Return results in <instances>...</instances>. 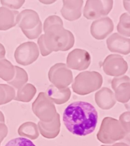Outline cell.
<instances>
[{"label":"cell","mask_w":130,"mask_h":146,"mask_svg":"<svg viewBox=\"0 0 130 146\" xmlns=\"http://www.w3.org/2000/svg\"><path fill=\"white\" fill-rule=\"evenodd\" d=\"M39 49L33 42H26L16 48L14 57L16 62L23 66H28L35 62L39 57Z\"/></svg>","instance_id":"obj_5"},{"label":"cell","mask_w":130,"mask_h":146,"mask_svg":"<svg viewBox=\"0 0 130 146\" xmlns=\"http://www.w3.org/2000/svg\"><path fill=\"white\" fill-rule=\"evenodd\" d=\"M123 4L124 8L130 14V1H124Z\"/></svg>","instance_id":"obj_26"},{"label":"cell","mask_w":130,"mask_h":146,"mask_svg":"<svg viewBox=\"0 0 130 146\" xmlns=\"http://www.w3.org/2000/svg\"><path fill=\"white\" fill-rule=\"evenodd\" d=\"M102 66L106 75L115 77L123 75L128 69L126 60L121 55L117 54H110L106 57Z\"/></svg>","instance_id":"obj_7"},{"label":"cell","mask_w":130,"mask_h":146,"mask_svg":"<svg viewBox=\"0 0 130 146\" xmlns=\"http://www.w3.org/2000/svg\"><path fill=\"white\" fill-rule=\"evenodd\" d=\"M41 23L38 14L32 9H25L19 13L17 24L22 31L32 30Z\"/></svg>","instance_id":"obj_11"},{"label":"cell","mask_w":130,"mask_h":146,"mask_svg":"<svg viewBox=\"0 0 130 146\" xmlns=\"http://www.w3.org/2000/svg\"><path fill=\"white\" fill-rule=\"evenodd\" d=\"M108 49L112 52L127 55L130 53V39L118 33H114L107 39Z\"/></svg>","instance_id":"obj_10"},{"label":"cell","mask_w":130,"mask_h":146,"mask_svg":"<svg viewBox=\"0 0 130 146\" xmlns=\"http://www.w3.org/2000/svg\"><path fill=\"white\" fill-rule=\"evenodd\" d=\"M98 115L91 104L78 101L71 103L64 110L63 120L69 131L78 136H86L94 131Z\"/></svg>","instance_id":"obj_1"},{"label":"cell","mask_w":130,"mask_h":146,"mask_svg":"<svg viewBox=\"0 0 130 146\" xmlns=\"http://www.w3.org/2000/svg\"><path fill=\"white\" fill-rule=\"evenodd\" d=\"M38 44L39 49L40 51L41 55L43 56H47L52 53L50 50H48L45 44L44 43V35H42L39 36V39L38 40Z\"/></svg>","instance_id":"obj_23"},{"label":"cell","mask_w":130,"mask_h":146,"mask_svg":"<svg viewBox=\"0 0 130 146\" xmlns=\"http://www.w3.org/2000/svg\"><path fill=\"white\" fill-rule=\"evenodd\" d=\"M40 2L44 4L49 5L55 2V1H40Z\"/></svg>","instance_id":"obj_27"},{"label":"cell","mask_w":130,"mask_h":146,"mask_svg":"<svg viewBox=\"0 0 130 146\" xmlns=\"http://www.w3.org/2000/svg\"><path fill=\"white\" fill-rule=\"evenodd\" d=\"M25 3V1H1V3L3 7L11 10L19 9Z\"/></svg>","instance_id":"obj_22"},{"label":"cell","mask_w":130,"mask_h":146,"mask_svg":"<svg viewBox=\"0 0 130 146\" xmlns=\"http://www.w3.org/2000/svg\"><path fill=\"white\" fill-rule=\"evenodd\" d=\"M6 54V50L4 46L2 44L0 43V60L4 59L5 56Z\"/></svg>","instance_id":"obj_25"},{"label":"cell","mask_w":130,"mask_h":146,"mask_svg":"<svg viewBox=\"0 0 130 146\" xmlns=\"http://www.w3.org/2000/svg\"><path fill=\"white\" fill-rule=\"evenodd\" d=\"M36 88L33 85L27 84L20 88L18 90V95L21 100H27L34 95Z\"/></svg>","instance_id":"obj_17"},{"label":"cell","mask_w":130,"mask_h":146,"mask_svg":"<svg viewBox=\"0 0 130 146\" xmlns=\"http://www.w3.org/2000/svg\"><path fill=\"white\" fill-rule=\"evenodd\" d=\"M114 24L108 17H102L94 21L91 26V33L94 38L103 40L113 31Z\"/></svg>","instance_id":"obj_9"},{"label":"cell","mask_w":130,"mask_h":146,"mask_svg":"<svg viewBox=\"0 0 130 146\" xmlns=\"http://www.w3.org/2000/svg\"><path fill=\"white\" fill-rule=\"evenodd\" d=\"M50 82L58 88H65L73 82V74L66 64L58 63L51 67L48 72Z\"/></svg>","instance_id":"obj_4"},{"label":"cell","mask_w":130,"mask_h":146,"mask_svg":"<svg viewBox=\"0 0 130 146\" xmlns=\"http://www.w3.org/2000/svg\"><path fill=\"white\" fill-rule=\"evenodd\" d=\"M15 75L13 78L8 83L16 88H20L27 82L28 75L23 68L16 66H15Z\"/></svg>","instance_id":"obj_15"},{"label":"cell","mask_w":130,"mask_h":146,"mask_svg":"<svg viewBox=\"0 0 130 146\" xmlns=\"http://www.w3.org/2000/svg\"><path fill=\"white\" fill-rule=\"evenodd\" d=\"M14 94V90L7 84H0V100H7Z\"/></svg>","instance_id":"obj_19"},{"label":"cell","mask_w":130,"mask_h":146,"mask_svg":"<svg viewBox=\"0 0 130 146\" xmlns=\"http://www.w3.org/2000/svg\"><path fill=\"white\" fill-rule=\"evenodd\" d=\"M74 91L79 94H87L98 89L102 84L103 77L95 71H85L79 74L73 81Z\"/></svg>","instance_id":"obj_3"},{"label":"cell","mask_w":130,"mask_h":146,"mask_svg":"<svg viewBox=\"0 0 130 146\" xmlns=\"http://www.w3.org/2000/svg\"><path fill=\"white\" fill-rule=\"evenodd\" d=\"M23 33L28 39L33 40L37 38L40 36L42 31V24L40 23L36 27L31 30L22 31Z\"/></svg>","instance_id":"obj_20"},{"label":"cell","mask_w":130,"mask_h":146,"mask_svg":"<svg viewBox=\"0 0 130 146\" xmlns=\"http://www.w3.org/2000/svg\"><path fill=\"white\" fill-rule=\"evenodd\" d=\"M55 25H63L62 19L57 15H51L46 18L44 23L43 30L45 31L48 27Z\"/></svg>","instance_id":"obj_21"},{"label":"cell","mask_w":130,"mask_h":146,"mask_svg":"<svg viewBox=\"0 0 130 146\" xmlns=\"http://www.w3.org/2000/svg\"><path fill=\"white\" fill-rule=\"evenodd\" d=\"M113 4V1H87L83 15L88 19H98L109 13Z\"/></svg>","instance_id":"obj_6"},{"label":"cell","mask_w":130,"mask_h":146,"mask_svg":"<svg viewBox=\"0 0 130 146\" xmlns=\"http://www.w3.org/2000/svg\"><path fill=\"white\" fill-rule=\"evenodd\" d=\"M117 30L119 33L125 37L130 36V14L124 13L121 15L117 26Z\"/></svg>","instance_id":"obj_16"},{"label":"cell","mask_w":130,"mask_h":146,"mask_svg":"<svg viewBox=\"0 0 130 146\" xmlns=\"http://www.w3.org/2000/svg\"><path fill=\"white\" fill-rule=\"evenodd\" d=\"M19 12L5 7H0V31H6L17 24Z\"/></svg>","instance_id":"obj_13"},{"label":"cell","mask_w":130,"mask_h":146,"mask_svg":"<svg viewBox=\"0 0 130 146\" xmlns=\"http://www.w3.org/2000/svg\"><path fill=\"white\" fill-rule=\"evenodd\" d=\"M91 57L86 50L75 49L69 53L67 58V66L69 68L78 71L85 70L89 67Z\"/></svg>","instance_id":"obj_8"},{"label":"cell","mask_w":130,"mask_h":146,"mask_svg":"<svg viewBox=\"0 0 130 146\" xmlns=\"http://www.w3.org/2000/svg\"><path fill=\"white\" fill-rule=\"evenodd\" d=\"M44 40L48 50L53 51H65L73 47L75 38L72 32L63 25H55L44 31Z\"/></svg>","instance_id":"obj_2"},{"label":"cell","mask_w":130,"mask_h":146,"mask_svg":"<svg viewBox=\"0 0 130 146\" xmlns=\"http://www.w3.org/2000/svg\"><path fill=\"white\" fill-rule=\"evenodd\" d=\"M5 146H36V145L30 139L20 137L11 139Z\"/></svg>","instance_id":"obj_18"},{"label":"cell","mask_w":130,"mask_h":146,"mask_svg":"<svg viewBox=\"0 0 130 146\" xmlns=\"http://www.w3.org/2000/svg\"><path fill=\"white\" fill-rule=\"evenodd\" d=\"M63 6L61 10L62 16L70 21H76L81 15L83 1H63Z\"/></svg>","instance_id":"obj_12"},{"label":"cell","mask_w":130,"mask_h":146,"mask_svg":"<svg viewBox=\"0 0 130 146\" xmlns=\"http://www.w3.org/2000/svg\"><path fill=\"white\" fill-rule=\"evenodd\" d=\"M15 73V66L6 59L0 60V78L8 82L13 78Z\"/></svg>","instance_id":"obj_14"},{"label":"cell","mask_w":130,"mask_h":146,"mask_svg":"<svg viewBox=\"0 0 130 146\" xmlns=\"http://www.w3.org/2000/svg\"><path fill=\"white\" fill-rule=\"evenodd\" d=\"M130 82V78L127 76H121L115 77L112 79L111 84L113 89H115L119 85L125 82Z\"/></svg>","instance_id":"obj_24"}]
</instances>
